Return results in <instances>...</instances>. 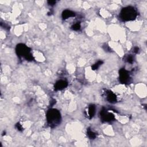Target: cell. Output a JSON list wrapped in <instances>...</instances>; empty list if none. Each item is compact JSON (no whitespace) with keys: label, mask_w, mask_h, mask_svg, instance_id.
<instances>
[{"label":"cell","mask_w":147,"mask_h":147,"mask_svg":"<svg viewBox=\"0 0 147 147\" xmlns=\"http://www.w3.org/2000/svg\"><path fill=\"white\" fill-rule=\"evenodd\" d=\"M88 113H89V116L90 119L92 118L94 116L95 113V106L94 105H90L89 107V110H88Z\"/></svg>","instance_id":"9c48e42d"},{"label":"cell","mask_w":147,"mask_h":147,"mask_svg":"<svg viewBox=\"0 0 147 147\" xmlns=\"http://www.w3.org/2000/svg\"><path fill=\"white\" fill-rule=\"evenodd\" d=\"M120 80L122 83L126 84L130 82V76L125 68H121L119 71Z\"/></svg>","instance_id":"277c9868"},{"label":"cell","mask_w":147,"mask_h":147,"mask_svg":"<svg viewBox=\"0 0 147 147\" xmlns=\"http://www.w3.org/2000/svg\"><path fill=\"white\" fill-rule=\"evenodd\" d=\"M102 64H103V62L102 60H99L95 64H94L93 66L92 67V70H97L98 68L101 66L102 65Z\"/></svg>","instance_id":"8fae6325"},{"label":"cell","mask_w":147,"mask_h":147,"mask_svg":"<svg viewBox=\"0 0 147 147\" xmlns=\"http://www.w3.org/2000/svg\"><path fill=\"white\" fill-rule=\"evenodd\" d=\"M75 16V13L74 12L70 10H68V9L64 11L63 13H62V18H63V20L67 19V18L70 17H74Z\"/></svg>","instance_id":"52a82bcc"},{"label":"cell","mask_w":147,"mask_h":147,"mask_svg":"<svg viewBox=\"0 0 147 147\" xmlns=\"http://www.w3.org/2000/svg\"><path fill=\"white\" fill-rule=\"evenodd\" d=\"M87 134L88 137H89V139H95V137H96V134L95 133H94L92 131L91 129L89 128L87 130Z\"/></svg>","instance_id":"30bf717a"},{"label":"cell","mask_w":147,"mask_h":147,"mask_svg":"<svg viewBox=\"0 0 147 147\" xmlns=\"http://www.w3.org/2000/svg\"><path fill=\"white\" fill-rule=\"evenodd\" d=\"M68 85L67 81L64 80H58L55 84V90H62L65 88Z\"/></svg>","instance_id":"8992f818"},{"label":"cell","mask_w":147,"mask_h":147,"mask_svg":"<svg viewBox=\"0 0 147 147\" xmlns=\"http://www.w3.org/2000/svg\"><path fill=\"white\" fill-rule=\"evenodd\" d=\"M133 52L134 53H136V54H137V53L139 52V48L137 47H134V48L133 49Z\"/></svg>","instance_id":"2e32d148"},{"label":"cell","mask_w":147,"mask_h":147,"mask_svg":"<svg viewBox=\"0 0 147 147\" xmlns=\"http://www.w3.org/2000/svg\"><path fill=\"white\" fill-rule=\"evenodd\" d=\"M137 16L136 10L132 7H127L123 8L120 13L121 19L125 21L134 20L137 17Z\"/></svg>","instance_id":"7a4b0ae2"},{"label":"cell","mask_w":147,"mask_h":147,"mask_svg":"<svg viewBox=\"0 0 147 147\" xmlns=\"http://www.w3.org/2000/svg\"><path fill=\"white\" fill-rule=\"evenodd\" d=\"M16 127L17 129L19 130V131H23V128L22 127L20 123H17L16 125Z\"/></svg>","instance_id":"5bb4252c"},{"label":"cell","mask_w":147,"mask_h":147,"mask_svg":"<svg viewBox=\"0 0 147 147\" xmlns=\"http://www.w3.org/2000/svg\"><path fill=\"white\" fill-rule=\"evenodd\" d=\"M72 29L74 31H78L80 29V24L79 23H77L72 26Z\"/></svg>","instance_id":"7c38bea8"},{"label":"cell","mask_w":147,"mask_h":147,"mask_svg":"<svg viewBox=\"0 0 147 147\" xmlns=\"http://www.w3.org/2000/svg\"><path fill=\"white\" fill-rule=\"evenodd\" d=\"M107 99L109 102L114 104L117 102V97L113 93L110 92L107 95Z\"/></svg>","instance_id":"ba28073f"},{"label":"cell","mask_w":147,"mask_h":147,"mask_svg":"<svg viewBox=\"0 0 147 147\" xmlns=\"http://www.w3.org/2000/svg\"><path fill=\"white\" fill-rule=\"evenodd\" d=\"M101 118L103 121L105 122H111L114 120V116L110 113L106 111V109H103L100 113Z\"/></svg>","instance_id":"5b68a950"},{"label":"cell","mask_w":147,"mask_h":147,"mask_svg":"<svg viewBox=\"0 0 147 147\" xmlns=\"http://www.w3.org/2000/svg\"><path fill=\"white\" fill-rule=\"evenodd\" d=\"M47 120L50 126H56L60 123L61 115L60 112L55 109H49L47 113Z\"/></svg>","instance_id":"6da1fadb"},{"label":"cell","mask_w":147,"mask_h":147,"mask_svg":"<svg viewBox=\"0 0 147 147\" xmlns=\"http://www.w3.org/2000/svg\"><path fill=\"white\" fill-rule=\"evenodd\" d=\"M48 4L49 5L54 6V5L56 4V1H48Z\"/></svg>","instance_id":"9a60e30c"},{"label":"cell","mask_w":147,"mask_h":147,"mask_svg":"<svg viewBox=\"0 0 147 147\" xmlns=\"http://www.w3.org/2000/svg\"><path fill=\"white\" fill-rule=\"evenodd\" d=\"M16 53L18 57H23L27 60H32L33 56L30 54L31 49L24 44H19L16 47Z\"/></svg>","instance_id":"3957f363"},{"label":"cell","mask_w":147,"mask_h":147,"mask_svg":"<svg viewBox=\"0 0 147 147\" xmlns=\"http://www.w3.org/2000/svg\"><path fill=\"white\" fill-rule=\"evenodd\" d=\"M133 57L131 55H129L127 56V57L126 58V61L128 62V63H132L133 62Z\"/></svg>","instance_id":"4fadbf2b"}]
</instances>
